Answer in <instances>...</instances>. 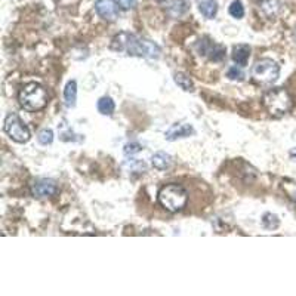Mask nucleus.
<instances>
[{
  "mask_svg": "<svg viewBox=\"0 0 296 296\" xmlns=\"http://www.w3.org/2000/svg\"><path fill=\"white\" fill-rule=\"evenodd\" d=\"M110 48L114 52L126 54L129 57L150 58V59H157L162 54V49L157 43L148 39H142L140 36L127 31H122L117 36H114Z\"/></svg>",
  "mask_w": 296,
  "mask_h": 296,
  "instance_id": "f257e3e1",
  "label": "nucleus"
},
{
  "mask_svg": "<svg viewBox=\"0 0 296 296\" xmlns=\"http://www.w3.org/2000/svg\"><path fill=\"white\" fill-rule=\"evenodd\" d=\"M19 104L24 110H27L30 113H36L43 110L48 102H49V94L48 90L39 83H29L26 85L21 90H19Z\"/></svg>",
  "mask_w": 296,
  "mask_h": 296,
  "instance_id": "f03ea898",
  "label": "nucleus"
},
{
  "mask_svg": "<svg viewBox=\"0 0 296 296\" xmlns=\"http://www.w3.org/2000/svg\"><path fill=\"white\" fill-rule=\"evenodd\" d=\"M158 201L166 211L175 213V212L183 211L187 206L188 193L184 187L178 184H169L158 191Z\"/></svg>",
  "mask_w": 296,
  "mask_h": 296,
  "instance_id": "7ed1b4c3",
  "label": "nucleus"
},
{
  "mask_svg": "<svg viewBox=\"0 0 296 296\" xmlns=\"http://www.w3.org/2000/svg\"><path fill=\"white\" fill-rule=\"evenodd\" d=\"M262 102L268 113L274 117H282L289 113L292 108V98L284 87L269 89L268 92H265Z\"/></svg>",
  "mask_w": 296,
  "mask_h": 296,
  "instance_id": "20e7f679",
  "label": "nucleus"
},
{
  "mask_svg": "<svg viewBox=\"0 0 296 296\" xmlns=\"http://www.w3.org/2000/svg\"><path fill=\"white\" fill-rule=\"evenodd\" d=\"M251 74L258 85H272L280 76V65L269 58H262L255 62Z\"/></svg>",
  "mask_w": 296,
  "mask_h": 296,
  "instance_id": "39448f33",
  "label": "nucleus"
},
{
  "mask_svg": "<svg viewBox=\"0 0 296 296\" xmlns=\"http://www.w3.org/2000/svg\"><path fill=\"white\" fill-rule=\"evenodd\" d=\"M3 130L6 132V135L12 140V141L18 142V144H26L30 141L31 133L27 125L19 119V116L15 113H11L6 116L5 123H3Z\"/></svg>",
  "mask_w": 296,
  "mask_h": 296,
  "instance_id": "423d86ee",
  "label": "nucleus"
},
{
  "mask_svg": "<svg viewBox=\"0 0 296 296\" xmlns=\"http://www.w3.org/2000/svg\"><path fill=\"white\" fill-rule=\"evenodd\" d=\"M197 52L200 57H204L211 61L218 62L225 58V46L215 43L209 37H203L197 42Z\"/></svg>",
  "mask_w": 296,
  "mask_h": 296,
  "instance_id": "0eeeda50",
  "label": "nucleus"
},
{
  "mask_svg": "<svg viewBox=\"0 0 296 296\" xmlns=\"http://www.w3.org/2000/svg\"><path fill=\"white\" fill-rule=\"evenodd\" d=\"M58 191V185L54 179L49 178H39L31 184V194L36 198H48L55 196Z\"/></svg>",
  "mask_w": 296,
  "mask_h": 296,
  "instance_id": "6e6552de",
  "label": "nucleus"
},
{
  "mask_svg": "<svg viewBox=\"0 0 296 296\" xmlns=\"http://www.w3.org/2000/svg\"><path fill=\"white\" fill-rule=\"evenodd\" d=\"M95 9L97 14L105 21H114L120 12V6L117 5L116 0H97Z\"/></svg>",
  "mask_w": 296,
  "mask_h": 296,
  "instance_id": "1a4fd4ad",
  "label": "nucleus"
},
{
  "mask_svg": "<svg viewBox=\"0 0 296 296\" xmlns=\"http://www.w3.org/2000/svg\"><path fill=\"white\" fill-rule=\"evenodd\" d=\"M196 130L191 125L187 123H173L172 126L165 132V140L166 141H176L179 138H188L191 135H194Z\"/></svg>",
  "mask_w": 296,
  "mask_h": 296,
  "instance_id": "9d476101",
  "label": "nucleus"
},
{
  "mask_svg": "<svg viewBox=\"0 0 296 296\" xmlns=\"http://www.w3.org/2000/svg\"><path fill=\"white\" fill-rule=\"evenodd\" d=\"M249 58H251V46L249 44H236L233 48V61L237 65L246 67Z\"/></svg>",
  "mask_w": 296,
  "mask_h": 296,
  "instance_id": "9b49d317",
  "label": "nucleus"
},
{
  "mask_svg": "<svg viewBox=\"0 0 296 296\" xmlns=\"http://www.w3.org/2000/svg\"><path fill=\"white\" fill-rule=\"evenodd\" d=\"M280 9H282V5L279 0H262L259 5V12L268 19H272L274 16H277Z\"/></svg>",
  "mask_w": 296,
  "mask_h": 296,
  "instance_id": "f8f14e48",
  "label": "nucleus"
},
{
  "mask_svg": "<svg viewBox=\"0 0 296 296\" xmlns=\"http://www.w3.org/2000/svg\"><path fill=\"white\" fill-rule=\"evenodd\" d=\"M151 165L158 170L169 169L172 166V155L165 151H157L151 155Z\"/></svg>",
  "mask_w": 296,
  "mask_h": 296,
  "instance_id": "ddd939ff",
  "label": "nucleus"
},
{
  "mask_svg": "<svg viewBox=\"0 0 296 296\" xmlns=\"http://www.w3.org/2000/svg\"><path fill=\"white\" fill-rule=\"evenodd\" d=\"M198 9L201 15L208 19H212L216 16V12H218V3L216 0H201L198 3Z\"/></svg>",
  "mask_w": 296,
  "mask_h": 296,
  "instance_id": "4468645a",
  "label": "nucleus"
},
{
  "mask_svg": "<svg viewBox=\"0 0 296 296\" xmlns=\"http://www.w3.org/2000/svg\"><path fill=\"white\" fill-rule=\"evenodd\" d=\"M64 99H65V105L71 108L76 105V101H77V83L76 80H70L65 89H64Z\"/></svg>",
  "mask_w": 296,
  "mask_h": 296,
  "instance_id": "2eb2a0df",
  "label": "nucleus"
},
{
  "mask_svg": "<svg viewBox=\"0 0 296 296\" xmlns=\"http://www.w3.org/2000/svg\"><path fill=\"white\" fill-rule=\"evenodd\" d=\"M122 169L127 172V173H144V172H147V165H145V162H142V160L130 158V160H126V162L123 163Z\"/></svg>",
  "mask_w": 296,
  "mask_h": 296,
  "instance_id": "dca6fc26",
  "label": "nucleus"
},
{
  "mask_svg": "<svg viewBox=\"0 0 296 296\" xmlns=\"http://www.w3.org/2000/svg\"><path fill=\"white\" fill-rule=\"evenodd\" d=\"M97 108L102 116H111L116 110V104L110 97H102L98 99V104H97Z\"/></svg>",
  "mask_w": 296,
  "mask_h": 296,
  "instance_id": "f3484780",
  "label": "nucleus"
},
{
  "mask_svg": "<svg viewBox=\"0 0 296 296\" xmlns=\"http://www.w3.org/2000/svg\"><path fill=\"white\" fill-rule=\"evenodd\" d=\"M188 11V3L185 0H172L169 5H168V12L172 16H181Z\"/></svg>",
  "mask_w": 296,
  "mask_h": 296,
  "instance_id": "a211bd4d",
  "label": "nucleus"
},
{
  "mask_svg": "<svg viewBox=\"0 0 296 296\" xmlns=\"http://www.w3.org/2000/svg\"><path fill=\"white\" fill-rule=\"evenodd\" d=\"M173 79H175V83L179 86L181 89H184L185 92H193V90H194V83H193V80L190 79L188 74H185V73H176Z\"/></svg>",
  "mask_w": 296,
  "mask_h": 296,
  "instance_id": "6ab92c4d",
  "label": "nucleus"
},
{
  "mask_svg": "<svg viewBox=\"0 0 296 296\" xmlns=\"http://www.w3.org/2000/svg\"><path fill=\"white\" fill-rule=\"evenodd\" d=\"M262 225L265 230H276V228H279L280 225V219H279V216L277 215H274V213H265L264 216H262Z\"/></svg>",
  "mask_w": 296,
  "mask_h": 296,
  "instance_id": "aec40b11",
  "label": "nucleus"
},
{
  "mask_svg": "<svg viewBox=\"0 0 296 296\" xmlns=\"http://www.w3.org/2000/svg\"><path fill=\"white\" fill-rule=\"evenodd\" d=\"M243 67H237V65H234V67H230L228 71H226V77L230 79V80H234V82H241L243 79H244V71L241 70Z\"/></svg>",
  "mask_w": 296,
  "mask_h": 296,
  "instance_id": "412c9836",
  "label": "nucleus"
},
{
  "mask_svg": "<svg viewBox=\"0 0 296 296\" xmlns=\"http://www.w3.org/2000/svg\"><path fill=\"white\" fill-rule=\"evenodd\" d=\"M37 141L42 145H51L54 142V132L51 129H43L37 135Z\"/></svg>",
  "mask_w": 296,
  "mask_h": 296,
  "instance_id": "4be33fe9",
  "label": "nucleus"
},
{
  "mask_svg": "<svg viewBox=\"0 0 296 296\" xmlns=\"http://www.w3.org/2000/svg\"><path fill=\"white\" fill-rule=\"evenodd\" d=\"M230 15L234 16V18H243L244 16V8H243V3L240 0H234L230 6Z\"/></svg>",
  "mask_w": 296,
  "mask_h": 296,
  "instance_id": "5701e85b",
  "label": "nucleus"
},
{
  "mask_svg": "<svg viewBox=\"0 0 296 296\" xmlns=\"http://www.w3.org/2000/svg\"><path fill=\"white\" fill-rule=\"evenodd\" d=\"M142 150V145L140 144V142H136V141H132V142H127L126 145L123 147V153H125V155H135L136 153H140Z\"/></svg>",
  "mask_w": 296,
  "mask_h": 296,
  "instance_id": "b1692460",
  "label": "nucleus"
},
{
  "mask_svg": "<svg viewBox=\"0 0 296 296\" xmlns=\"http://www.w3.org/2000/svg\"><path fill=\"white\" fill-rule=\"evenodd\" d=\"M117 5L120 6V9L123 11H129V9H133L138 3V0H116Z\"/></svg>",
  "mask_w": 296,
  "mask_h": 296,
  "instance_id": "393cba45",
  "label": "nucleus"
},
{
  "mask_svg": "<svg viewBox=\"0 0 296 296\" xmlns=\"http://www.w3.org/2000/svg\"><path fill=\"white\" fill-rule=\"evenodd\" d=\"M286 190H287V194H289V197L292 198L293 201L296 203V187H293V190H290L289 187H286Z\"/></svg>",
  "mask_w": 296,
  "mask_h": 296,
  "instance_id": "a878e982",
  "label": "nucleus"
},
{
  "mask_svg": "<svg viewBox=\"0 0 296 296\" xmlns=\"http://www.w3.org/2000/svg\"><path fill=\"white\" fill-rule=\"evenodd\" d=\"M289 154H290V157H292V158H293V160L296 162V148H293V150H290V153H289Z\"/></svg>",
  "mask_w": 296,
  "mask_h": 296,
  "instance_id": "bb28decb",
  "label": "nucleus"
},
{
  "mask_svg": "<svg viewBox=\"0 0 296 296\" xmlns=\"http://www.w3.org/2000/svg\"><path fill=\"white\" fill-rule=\"evenodd\" d=\"M158 2H162V0H158Z\"/></svg>",
  "mask_w": 296,
  "mask_h": 296,
  "instance_id": "cd10ccee",
  "label": "nucleus"
}]
</instances>
